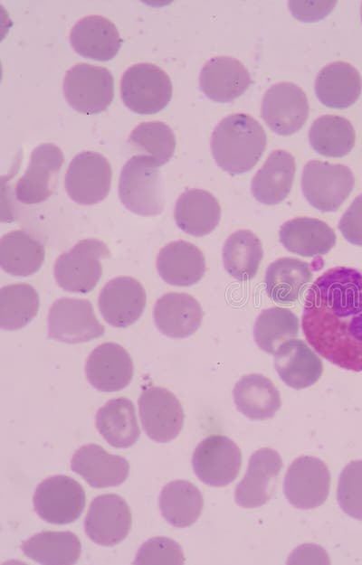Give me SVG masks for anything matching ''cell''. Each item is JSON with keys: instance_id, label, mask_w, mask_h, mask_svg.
<instances>
[{"instance_id": "6da1fadb", "label": "cell", "mask_w": 362, "mask_h": 565, "mask_svg": "<svg viewBox=\"0 0 362 565\" xmlns=\"http://www.w3.org/2000/svg\"><path fill=\"white\" fill-rule=\"evenodd\" d=\"M301 328L319 355L362 372V270L336 267L319 277L306 295Z\"/></svg>"}, {"instance_id": "7a4b0ae2", "label": "cell", "mask_w": 362, "mask_h": 565, "mask_svg": "<svg viewBox=\"0 0 362 565\" xmlns=\"http://www.w3.org/2000/svg\"><path fill=\"white\" fill-rule=\"evenodd\" d=\"M266 133L252 116L236 113L224 118L211 137V151L217 165L231 175L250 171L265 150Z\"/></svg>"}, {"instance_id": "3957f363", "label": "cell", "mask_w": 362, "mask_h": 565, "mask_svg": "<svg viewBox=\"0 0 362 565\" xmlns=\"http://www.w3.org/2000/svg\"><path fill=\"white\" fill-rule=\"evenodd\" d=\"M157 163L137 155L121 169L119 196L123 205L135 214L156 216L162 212L164 197Z\"/></svg>"}, {"instance_id": "277c9868", "label": "cell", "mask_w": 362, "mask_h": 565, "mask_svg": "<svg viewBox=\"0 0 362 565\" xmlns=\"http://www.w3.org/2000/svg\"><path fill=\"white\" fill-rule=\"evenodd\" d=\"M110 257L108 246L97 239H85L61 254L54 264V278L64 290L90 292L102 275L100 260Z\"/></svg>"}, {"instance_id": "5b68a950", "label": "cell", "mask_w": 362, "mask_h": 565, "mask_svg": "<svg viewBox=\"0 0 362 565\" xmlns=\"http://www.w3.org/2000/svg\"><path fill=\"white\" fill-rule=\"evenodd\" d=\"M124 104L138 114H155L167 107L172 98L169 76L158 66L140 62L129 67L120 80Z\"/></svg>"}, {"instance_id": "8992f818", "label": "cell", "mask_w": 362, "mask_h": 565, "mask_svg": "<svg viewBox=\"0 0 362 565\" xmlns=\"http://www.w3.org/2000/svg\"><path fill=\"white\" fill-rule=\"evenodd\" d=\"M355 185L351 169L341 164L312 160L302 172L301 189L309 203L321 212H335Z\"/></svg>"}, {"instance_id": "52a82bcc", "label": "cell", "mask_w": 362, "mask_h": 565, "mask_svg": "<svg viewBox=\"0 0 362 565\" xmlns=\"http://www.w3.org/2000/svg\"><path fill=\"white\" fill-rule=\"evenodd\" d=\"M63 94L69 106L78 112L93 115L104 111L114 98V79L103 67L77 63L63 80Z\"/></svg>"}, {"instance_id": "ba28073f", "label": "cell", "mask_w": 362, "mask_h": 565, "mask_svg": "<svg viewBox=\"0 0 362 565\" xmlns=\"http://www.w3.org/2000/svg\"><path fill=\"white\" fill-rule=\"evenodd\" d=\"M48 338L80 344L102 336L105 327L86 299L62 297L54 301L47 317Z\"/></svg>"}, {"instance_id": "9c48e42d", "label": "cell", "mask_w": 362, "mask_h": 565, "mask_svg": "<svg viewBox=\"0 0 362 565\" xmlns=\"http://www.w3.org/2000/svg\"><path fill=\"white\" fill-rule=\"evenodd\" d=\"M34 511L43 521L68 524L84 510L86 496L82 486L67 476H53L42 481L33 497Z\"/></svg>"}, {"instance_id": "30bf717a", "label": "cell", "mask_w": 362, "mask_h": 565, "mask_svg": "<svg viewBox=\"0 0 362 565\" xmlns=\"http://www.w3.org/2000/svg\"><path fill=\"white\" fill-rule=\"evenodd\" d=\"M112 169L101 154L84 151L71 161L64 185L69 197L79 204L91 205L104 200L110 193Z\"/></svg>"}, {"instance_id": "8fae6325", "label": "cell", "mask_w": 362, "mask_h": 565, "mask_svg": "<svg viewBox=\"0 0 362 565\" xmlns=\"http://www.w3.org/2000/svg\"><path fill=\"white\" fill-rule=\"evenodd\" d=\"M330 474L326 464L318 457L303 456L289 466L283 482L288 502L296 508H316L328 498Z\"/></svg>"}, {"instance_id": "7c38bea8", "label": "cell", "mask_w": 362, "mask_h": 565, "mask_svg": "<svg viewBox=\"0 0 362 565\" xmlns=\"http://www.w3.org/2000/svg\"><path fill=\"white\" fill-rule=\"evenodd\" d=\"M242 454L229 438L211 435L195 447L192 466L195 474L205 485L222 487L231 484L238 476Z\"/></svg>"}, {"instance_id": "4fadbf2b", "label": "cell", "mask_w": 362, "mask_h": 565, "mask_svg": "<svg viewBox=\"0 0 362 565\" xmlns=\"http://www.w3.org/2000/svg\"><path fill=\"white\" fill-rule=\"evenodd\" d=\"M138 410L144 431L156 442L173 440L183 428L182 405L176 395L165 388L147 387L138 399Z\"/></svg>"}, {"instance_id": "5bb4252c", "label": "cell", "mask_w": 362, "mask_h": 565, "mask_svg": "<svg viewBox=\"0 0 362 565\" xmlns=\"http://www.w3.org/2000/svg\"><path fill=\"white\" fill-rule=\"evenodd\" d=\"M309 102L305 92L291 82H279L263 95L261 115L276 134L290 136L299 131L309 117Z\"/></svg>"}, {"instance_id": "9a60e30c", "label": "cell", "mask_w": 362, "mask_h": 565, "mask_svg": "<svg viewBox=\"0 0 362 565\" xmlns=\"http://www.w3.org/2000/svg\"><path fill=\"white\" fill-rule=\"evenodd\" d=\"M131 513L127 502L114 494L95 497L84 521L87 536L101 546H114L123 541L131 527Z\"/></svg>"}, {"instance_id": "2e32d148", "label": "cell", "mask_w": 362, "mask_h": 565, "mask_svg": "<svg viewBox=\"0 0 362 565\" xmlns=\"http://www.w3.org/2000/svg\"><path fill=\"white\" fill-rule=\"evenodd\" d=\"M62 163L63 154L54 144L43 143L36 146L24 174L16 183V199L24 204L47 200L54 191Z\"/></svg>"}, {"instance_id": "e0dca14e", "label": "cell", "mask_w": 362, "mask_h": 565, "mask_svg": "<svg viewBox=\"0 0 362 565\" xmlns=\"http://www.w3.org/2000/svg\"><path fill=\"white\" fill-rule=\"evenodd\" d=\"M282 467L280 454L263 447L250 457L247 471L235 489V502L243 508L265 504L273 495L277 478Z\"/></svg>"}, {"instance_id": "ac0fdd59", "label": "cell", "mask_w": 362, "mask_h": 565, "mask_svg": "<svg viewBox=\"0 0 362 565\" xmlns=\"http://www.w3.org/2000/svg\"><path fill=\"white\" fill-rule=\"evenodd\" d=\"M98 306L104 320L114 327H127L141 316L146 306L143 286L131 277H117L101 289Z\"/></svg>"}, {"instance_id": "d6986e66", "label": "cell", "mask_w": 362, "mask_h": 565, "mask_svg": "<svg viewBox=\"0 0 362 565\" xmlns=\"http://www.w3.org/2000/svg\"><path fill=\"white\" fill-rule=\"evenodd\" d=\"M134 366L129 353L116 343L97 346L89 355L85 374L90 384L104 392L118 391L132 380Z\"/></svg>"}, {"instance_id": "ffe728a7", "label": "cell", "mask_w": 362, "mask_h": 565, "mask_svg": "<svg viewBox=\"0 0 362 565\" xmlns=\"http://www.w3.org/2000/svg\"><path fill=\"white\" fill-rule=\"evenodd\" d=\"M252 79L248 70L237 59L215 56L207 61L199 75V86L210 99L225 103L243 95Z\"/></svg>"}, {"instance_id": "44dd1931", "label": "cell", "mask_w": 362, "mask_h": 565, "mask_svg": "<svg viewBox=\"0 0 362 565\" xmlns=\"http://www.w3.org/2000/svg\"><path fill=\"white\" fill-rule=\"evenodd\" d=\"M71 468L95 488L119 485L129 473V462L124 457L110 454L96 444L78 448L71 457Z\"/></svg>"}, {"instance_id": "7402d4cb", "label": "cell", "mask_w": 362, "mask_h": 565, "mask_svg": "<svg viewBox=\"0 0 362 565\" xmlns=\"http://www.w3.org/2000/svg\"><path fill=\"white\" fill-rule=\"evenodd\" d=\"M70 42L80 55L107 61L116 56L122 40L116 25L110 20L101 15H88L72 26Z\"/></svg>"}, {"instance_id": "603a6c76", "label": "cell", "mask_w": 362, "mask_h": 565, "mask_svg": "<svg viewBox=\"0 0 362 565\" xmlns=\"http://www.w3.org/2000/svg\"><path fill=\"white\" fill-rule=\"evenodd\" d=\"M153 315L156 326L164 335L182 339L200 327L203 310L194 297L172 292L157 300Z\"/></svg>"}, {"instance_id": "cb8c5ba5", "label": "cell", "mask_w": 362, "mask_h": 565, "mask_svg": "<svg viewBox=\"0 0 362 565\" xmlns=\"http://www.w3.org/2000/svg\"><path fill=\"white\" fill-rule=\"evenodd\" d=\"M274 367L282 381L295 390L313 385L323 371L319 357L300 339H290L278 347Z\"/></svg>"}, {"instance_id": "d4e9b609", "label": "cell", "mask_w": 362, "mask_h": 565, "mask_svg": "<svg viewBox=\"0 0 362 565\" xmlns=\"http://www.w3.org/2000/svg\"><path fill=\"white\" fill-rule=\"evenodd\" d=\"M157 269L162 279L173 286L189 287L205 275L203 252L186 240H175L164 246L157 258Z\"/></svg>"}, {"instance_id": "484cf974", "label": "cell", "mask_w": 362, "mask_h": 565, "mask_svg": "<svg viewBox=\"0 0 362 565\" xmlns=\"http://www.w3.org/2000/svg\"><path fill=\"white\" fill-rule=\"evenodd\" d=\"M295 172L291 154L281 149L272 152L252 180V194L267 205L281 202L291 192Z\"/></svg>"}, {"instance_id": "4316f807", "label": "cell", "mask_w": 362, "mask_h": 565, "mask_svg": "<svg viewBox=\"0 0 362 565\" xmlns=\"http://www.w3.org/2000/svg\"><path fill=\"white\" fill-rule=\"evenodd\" d=\"M281 244L302 257L327 254L336 244L335 231L316 218L298 217L285 221L279 232Z\"/></svg>"}, {"instance_id": "83f0119b", "label": "cell", "mask_w": 362, "mask_h": 565, "mask_svg": "<svg viewBox=\"0 0 362 565\" xmlns=\"http://www.w3.org/2000/svg\"><path fill=\"white\" fill-rule=\"evenodd\" d=\"M362 90L358 71L346 61H335L324 66L315 80V93L325 106L345 108L354 104Z\"/></svg>"}, {"instance_id": "f1b7e54d", "label": "cell", "mask_w": 362, "mask_h": 565, "mask_svg": "<svg viewBox=\"0 0 362 565\" xmlns=\"http://www.w3.org/2000/svg\"><path fill=\"white\" fill-rule=\"evenodd\" d=\"M220 218V204L207 191L188 189L176 202V223L187 234L195 237L207 235L217 227Z\"/></svg>"}, {"instance_id": "f546056e", "label": "cell", "mask_w": 362, "mask_h": 565, "mask_svg": "<svg viewBox=\"0 0 362 565\" xmlns=\"http://www.w3.org/2000/svg\"><path fill=\"white\" fill-rule=\"evenodd\" d=\"M233 396L238 411L252 420L271 419L281 406L273 382L259 373L243 375L235 383Z\"/></svg>"}, {"instance_id": "4dcf8cb0", "label": "cell", "mask_w": 362, "mask_h": 565, "mask_svg": "<svg viewBox=\"0 0 362 565\" xmlns=\"http://www.w3.org/2000/svg\"><path fill=\"white\" fill-rule=\"evenodd\" d=\"M96 428L110 446L119 448L129 447L140 436L134 404L124 397L112 399L98 410Z\"/></svg>"}, {"instance_id": "1f68e13d", "label": "cell", "mask_w": 362, "mask_h": 565, "mask_svg": "<svg viewBox=\"0 0 362 565\" xmlns=\"http://www.w3.org/2000/svg\"><path fill=\"white\" fill-rule=\"evenodd\" d=\"M44 257L43 243L24 230L13 231L1 238L0 266L8 274H34L41 268Z\"/></svg>"}, {"instance_id": "d6a6232c", "label": "cell", "mask_w": 362, "mask_h": 565, "mask_svg": "<svg viewBox=\"0 0 362 565\" xmlns=\"http://www.w3.org/2000/svg\"><path fill=\"white\" fill-rule=\"evenodd\" d=\"M312 279L308 262L296 258H281L272 262L265 274V287L274 302H296Z\"/></svg>"}, {"instance_id": "836d02e7", "label": "cell", "mask_w": 362, "mask_h": 565, "mask_svg": "<svg viewBox=\"0 0 362 565\" xmlns=\"http://www.w3.org/2000/svg\"><path fill=\"white\" fill-rule=\"evenodd\" d=\"M204 500L199 489L185 480H175L161 490L159 508L163 518L177 528L189 527L199 518Z\"/></svg>"}, {"instance_id": "e575fe53", "label": "cell", "mask_w": 362, "mask_h": 565, "mask_svg": "<svg viewBox=\"0 0 362 565\" xmlns=\"http://www.w3.org/2000/svg\"><path fill=\"white\" fill-rule=\"evenodd\" d=\"M21 549L26 557L38 563L69 565L78 561L81 543L71 532L46 531L24 541Z\"/></svg>"}, {"instance_id": "d590c367", "label": "cell", "mask_w": 362, "mask_h": 565, "mask_svg": "<svg viewBox=\"0 0 362 565\" xmlns=\"http://www.w3.org/2000/svg\"><path fill=\"white\" fill-rule=\"evenodd\" d=\"M262 257L261 240L249 230L232 233L223 247L224 267L239 281L250 280L256 275Z\"/></svg>"}, {"instance_id": "8d00e7d4", "label": "cell", "mask_w": 362, "mask_h": 565, "mask_svg": "<svg viewBox=\"0 0 362 565\" xmlns=\"http://www.w3.org/2000/svg\"><path fill=\"white\" fill-rule=\"evenodd\" d=\"M312 148L327 157H342L354 147L356 132L347 118L324 115L312 123L309 131Z\"/></svg>"}, {"instance_id": "74e56055", "label": "cell", "mask_w": 362, "mask_h": 565, "mask_svg": "<svg viewBox=\"0 0 362 565\" xmlns=\"http://www.w3.org/2000/svg\"><path fill=\"white\" fill-rule=\"evenodd\" d=\"M40 298L29 284L5 286L0 290V326L14 331L24 327L37 315Z\"/></svg>"}, {"instance_id": "f35d334b", "label": "cell", "mask_w": 362, "mask_h": 565, "mask_svg": "<svg viewBox=\"0 0 362 565\" xmlns=\"http://www.w3.org/2000/svg\"><path fill=\"white\" fill-rule=\"evenodd\" d=\"M299 334V319L290 309L271 307L262 310L253 326L254 341L260 349L274 354L284 342Z\"/></svg>"}, {"instance_id": "ab89813d", "label": "cell", "mask_w": 362, "mask_h": 565, "mask_svg": "<svg viewBox=\"0 0 362 565\" xmlns=\"http://www.w3.org/2000/svg\"><path fill=\"white\" fill-rule=\"evenodd\" d=\"M129 142L134 150L153 158L159 166L171 159L176 148L173 130L161 121L140 123L132 130Z\"/></svg>"}, {"instance_id": "60d3db41", "label": "cell", "mask_w": 362, "mask_h": 565, "mask_svg": "<svg viewBox=\"0 0 362 565\" xmlns=\"http://www.w3.org/2000/svg\"><path fill=\"white\" fill-rule=\"evenodd\" d=\"M337 500L345 513L362 521V460L352 461L342 470Z\"/></svg>"}, {"instance_id": "b9f144b4", "label": "cell", "mask_w": 362, "mask_h": 565, "mask_svg": "<svg viewBox=\"0 0 362 565\" xmlns=\"http://www.w3.org/2000/svg\"><path fill=\"white\" fill-rule=\"evenodd\" d=\"M181 546L167 537H154L145 541L136 555L134 564H183Z\"/></svg>"}, {"instance_id": "7bdbcfd3", "label": "cell", "mask_w": 362, "mask_h": 565, "mask_svg": "<svg viewBox=\"0 0 362 565\" xmlns=\"http://www.w3.org/2000/svg\"><path fill=\"white\" fill-rule=\"evenodd\" d=\"M338 227L348 242L362 246V193L354 199L344 212Z\"/></svg>"}, {"instance_id": "ee69618b", "label": "cell", "mask_w": 362, "mask_h": 565, "mask_svg": "<svg viewBox=\"0 0 362 565\" xmlns=\"http://www.w3.org/2000/svg\"><path fill=\"white\" fill-rule=\"evenodd\" d=\"M334 1L289 2L293 16L303 22H315L325 17L335 6Z\"/></svg>"}, {"instance_id": "f6af8a7d", "label": "cell", "mask_w": 362, "mask_h": 565, "mask_svg": "<svg viewBox=\"0 0 362 565\" xmlns=\"http://www.w3.org/2000/svg\"><path fill=\"white\" fill-rule=\"evenodd\" d=\"M360 14H361V21H362V4H361V8H360Z\"/></svg>"}]
</instances>
